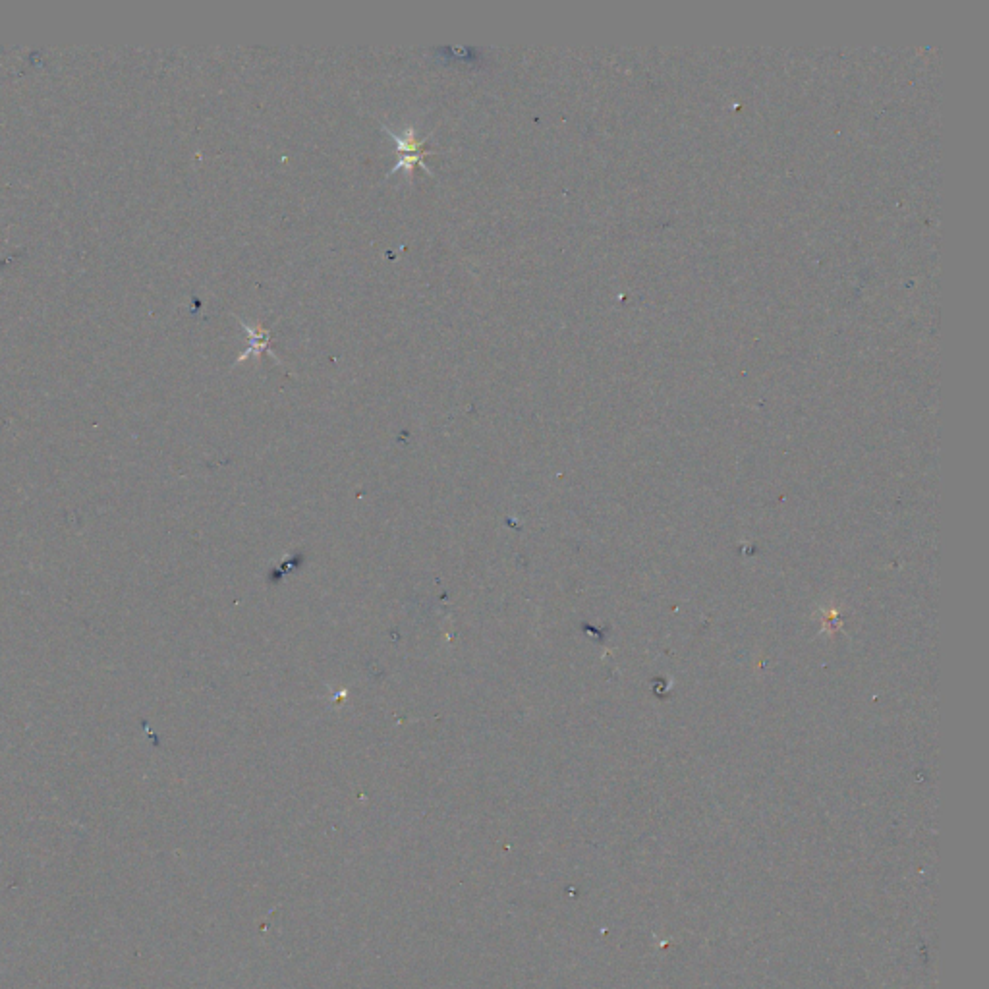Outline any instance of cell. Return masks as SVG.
I'll list each match as a JSON object with an SVG mask.
<instances>
[{"mask_svg":"<svg viewBox=\"0 0 989 989\" xmlns=\"http://www.w3.org/2000/svg\"><path fill=\"white\" fill-rule=\"evenodd\" d=\"M383 130L391 136L400 153V161L391 169L389 176L396 174L398 170H404L406 178L412 180L416 165H420L427 174H431V170L425 165V155H433V151H427L424 140L416 138V126H406L402 132H395L389 124H383Z\"/></svg>","mask_w":989,"mask_h":989,"instance_id":"obj_1","label":"cell"},{"mask_svg":"<svg viewBox=\"0 0 989 989\" xmlns=\"http://www.w3.org/2000/svg\"><path fill=\"white\" fill-rule=\"evenodd\" d=\"M238 321H240L242 329H244V331L248 333V337H250V348H248L242 356H238V360H236V364H242V362H246V360H250V358H259V356H261V354L269 348L271 333H269L267 329H263L261 325H250V323H246L244 319H238Z\"/></svg>","mask_w":989,"mask_h":989,"instance_id":"obj_2","label":"cell"}]
</instances>
